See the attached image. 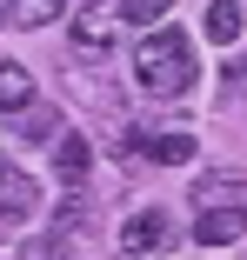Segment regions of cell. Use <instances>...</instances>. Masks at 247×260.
I'll return each instance as SVG.
<instances>
[{"label":"cell","instance_id":"2","mask_svg":"<svg viewBox=\"0 0 247 260\" xmlns=\"http://www.w3.org/2000/svg\"><path fill=\"white\" fill-rule=\"evenodd\" d=\"M114 27H120V7H107V0H80L74 7V47L80 54H107Z\"/></svg>","mask_w":247,"mask_h":260},{"label":"cell","instance_id":"15","mask_svg":"<svg viewBox=\"0 0 247 260\" xmlns=\"http://www.w3.org/2000/svg\"><path fill=\"white\" fill-rule=\"evenodd\" d=\"M60 240H67V234H34V240H20V260H67Z\"/></svg>","mask_w":247,"mask_h":260},{"label":"cell","instance_id":"7","mask_svg":"<svg viewBox=\"0 0 247 260\" xmlns=\"http://www.w3.org/2000/svg\"><path fill=\"white\" fill-rule=\"evenodd\" d=\"M87 167H94V153H87V140H80V134L54 140V174H60L67 187H87Z\"/></svg>","mask_w":247,"mask_h":260},{"label":"cell","instance_id":"9","mask_svg":"<svg viewBox=\"0 0 247 260\" xmlns=\"http://www.w3.org/2000/svg\"><path fill=\"white\" fill-rule=\"evenodd\" d=\"M60 234H87L94 227V200H87V187H67V200H60Z\"/></svg>","mask_w":247,"mask_h":260},{"label":"cell","instance_id":"3","mask_svg":"<svg viewBox=\"0 0 247 260\" xmlns=\"http://www.w3.org/2000/svg\"><path fill=\"white\" fill-rule=\"evenodd\" d=\"M167 234H174V227H167V214H161V207H140V214L120 227V260H134V253H154V247H174Z\"/></svg>","mask_w":247,"mask_h":260},{"label":"cell","instance_id":"11","mask_svg":"<svg viewBox=\"0 0 247 260\" xmlns=\"http://www.w3.org/2000/svg\"><path fill=\"white\" fill-rule=\"evenodd\" d=\"M7 14H14V27H47L67 14V0H7Z\"/></svg>","mask_w":247,"mask_h":260},{"label":"cell","instance_id":"10","mask_svg":"<svg viewBox=\"0 0 247 260\" xmlns=\"http://www.w3.org/2000/svg\"><path fill=\"white\" fill-rule=\"evenodd\" d=\"M207 40H221V47L240 40V0H214L207 7Z\"/></svg>","mask_w":247,"mask_h":260},{"label":"cell","instance_id":"8","mask_svg":"<svg viewBox=\"0 0 247 260\" xmlns=\"http://www.w3.org/2000/svg\"><path fill=\"white\" fill-rule=\"evenodd\" d=\"M27 100H34V74H27V67H14V60H0V114L27 107Z\"/></svg>","mask_w":247,"mask_h":260},{"label":"cell","instance_id":"16","mask_svg":"<svg viewBox=\"0 0 247 260\" xmlns=\"http://www.w3.org/2000/svg\"><path fill=\"white\" fill-rule=\"evenodd\" d=\"M234 80H240V87H234V93H247V60H240V67H234Z\"/></svg>","mask_w":247,"mask_h":260},{"label":"cell","instance_id":"5","mask_svg":"<svg viewBox=\"0 0 247 260\" xmlns=\"http://www.w3.org/2000/svg\"><path fill=\"white\" fill-rule=\"evenodd\" d=\"M194 207H247V174L207 167L201 180H194Z\"/></svg>","mask_w":247,"mask_h":260},{"label":"cell","instance_id":"17","mask_svg":"<svg viewBox=\"0 0 247 260\" xmlns=\"http://www.w3.org/2000/svg\"><path fill=\"white\" fill-rule=\"evenodd\" d=\"M0 20H7V7H0Z\"/></svg>","mask_w":247,"mask_h":260},{"label":"cell","instance_id":"1","mask_svg":"<svg viewBox=\"0 0 247 260\" xmlns=\"http://www.w3.org/2000/svg\"><path fill=\"white\" fill-rule=\"evenodd\" d=\"M134 80H140L147 93H161V100H180V93H187L194 80H201L194 40H187V34H174V27L147 34V40L134 47Z\"/></svg>","mask_w":247,"mask_h":260},{"label":"cell","instance_id":"12","mask_svg":"<svg viewBox=\"0 0 247 260\" xmlns=\"http://www.w3.org/2000/svg\"><path fill=\"white\" fill-rule=\"evenodd\" d=\"M14 134H20V140H54V134H60V114H54V107H27Z\"/></svg>","mask_w":247,"mask_h":260},{"label":"cell","instance_id":"13","mask_svg":"<svg viewBox=\"0 0 247 260\" xmlns=\"http://www.w3.org/2000/svg\"><path fill=\"white\" fill-rule=\"evenodd\" d=\"M174 14V0H120V20L127 27H154V20H167Z\"/></svg>","mask_w":247,"mask_h":260},{"label":"cell","instance_id":"14","mask_svg":"<svg viewBox=\"0 0 247 260\" xmlns=\"http://www.w3.org/2000/svg\"><path fill=\"white\" fill-rule=\"evenodd\" d=\"M147 153H154V160H194V134H154V140H147Z\"/></svg>","mask_w":247,"mask_h":260},{"label":"cell","instance_id":"4","mask_svg":"<svg viewBox=\"0 0 247 260\" xmlns=\"http://www.w3.org/2000/svg\"><path fill=\"white\" fill-rule=\"evenodd\" d=\"M240 234H247V207H201V220H194L201 247H234Z\"/></svg>","mask_w":247,"mask_h":260},{"label":"cell","instance_id":"6","mask_svg":"<svg viewBox=\"0 0 247 260\" xmlns=\"http://www.w3.org/2000/svg\"><path fill=\"white\" fill-rule=\"evenodd\" d=\"M40 207V187H34V174H20L14 160L0 167V220H27Z\"/></svg>","mask_w":247,"mask_h":260}]
</instances>
